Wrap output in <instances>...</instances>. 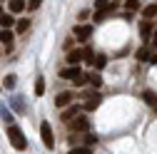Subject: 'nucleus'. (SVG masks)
<instances>
[{
	"mask_svg": "<svg viewBox=\"0 0 157 154\" xmlns=\"http://www.w3.org/2000/svg\"><path fill=\"white\" fill-rule=\"evenodd\" d=\"M8 139H10L13 149H17V152H25V149H28V139H25L23 129L17 127V124H10V127H8Z\"/></svg>",
	"mask_w": 157,
	"mask_h": 154,
	"instance_id": "f257e3e1",
	"label": "nucleus"
},
{
	"mask_svg": "<svg viewBox=\"0 0 157 154\" xmlns=\"http://www.w3.org/2000/svg\"><path fill=\"white\" fill-rule=\"evenodd\" d=\"M100 107V92L97 90H85L82 92V109L85 112H95Z\"/></svg>",
	"mask_w": 157,
	"mask_h": 154,
	"instance_id": "f03ea898",
	"label": "nucleus"
},
{
	"mask_svg": "<svg viewBox=\"0 0 157 154\" xmlns=\"http://www.w3.org/2000/svg\"><path fill=\"white\" fill-rule=\"evenodd\" d=\"M67 124H70V132H77V134H80V132H87V129H90V119L85 117L82 112L77 114V117H72Z\"/></svg>",
	"mask_w": 157,
	"mask_h": 154,
	"instance_id": "7ed1b4c3",
	"label": "nucleus"
},
{
	"mask_svg": "<svg viewBox=\"0 0 157 154\" xmlns=\"http://www.w3.org/2000/svg\"><path fill=\"white\" fill-rule=\"evenodd\" d=\"M40 139H43L45 149H52V147H55V137H52V127H50V122H43V124H40Z\"/></svg>",
	"mask_w": 157,
	"mask_h": 154,
	"instance_id": "20e7f679",
	"label": "nucleus"
},
{
	"mask_svg": "<svg viewBox=\"0 0 157 154\" xmlns=\"http://www.w3.org/2000/svg\"><path fill=\"white\" fill-rule=\"evenodd\" d=\"M13 40H15V32L10 28L0 30V42H3V52H13Z\"/></svg>",
	"mask_w": 157,
	"mask_h": 154,
	"instance_id": "39448f33",
	"label": "nucleus"
},
{
	"mask_svg": "<svg viewBox=\"0 0 157 154\" xmlns=\"http://www.w3.org/2000/svg\"><path fill=\"white\" fill-rule=\"evenodd\" d=\"M90 35H92V25H85L82 23V25H75L72 28V37H75V40H80V42H85Z\"/></svg>",
	"mask_w": 157,
	"mask_h": 154,
	"instance_id": "423d86ee",
	"label": "nucleus"
},
{
	"mask_svg": "<svg viewBox=\"0 0 157 154\" xmlns=\"http://www.w3.org/2000/svg\"><path fill=\"white\" fill-rule=\"evenodd\" d=\"M82 112V107L80 105H67V107H63V112H60V122L65 124V122H70L72 117H77V114Z\"/></svg>",
	"mask_w": 157,
	"mask_h": 154,
	"instance_id": "0eeeda50",
	"label": "nucleus"
},
{
	"mask_svg": "<svg viewBox=\"0 0 157 154\" xmlns=\"http://www.w3.org/2000/svg\"><path fill=\"white\" fill-rule=\"evenodd\" d=\"M82 75V70H80V65H70V67H63L60 70V77H63V80H77V77H80Z\"/></svg>",
	"mask_w": 157,
	"mask_h": 154,
	"instance_id": "6e6552de",
	"label": "nucleus"
},
{
	"mask_svg": "<svg viewBox=\"0 0 157 154\" xmlns=\"http://www.w3.org/2000/svg\"><path fill=\"white\" fill-rule=\"evenodd\" d=\"M85 60V47H75V50H67V62L70 65H80Z\"/></svg>",
	"mask_w": 157,
	"mask_h": 154,
	"instance_id": "1a4fd4ad",
	"label": "nucleus"
},
{
	"mask_svg": "<svg viewBox=\"0 0 157 154\" xmlns=\"http://www.w3.org/2000/svg\"><path fill=\"white\" fill-rule=\"evenodd\" d=\"M55 105L60 107V109H63V107H67V105H72V92H67V90H65V92H60V94L55 97Z\"/></svg>",
	"mask_w": 157,
	"mask_h": 154,
	"instance_id": "9d476101",
	"label": "nucleus"
},
{
	"mask_svg": "<svg viewBox=\"0 0 157 154\" xmlns=\"http://www.w3.org/2000/svg\"><path fill=\"white\" fill-rule=\"evenodd\" d=\"M152 30H155L152 20H140V35H142V40H150V37H152Z\"/></svg>",
	"mask_w": 157,
	"mask_h": 154,
	"instance_id": "9b49d317",
	"label": "nucleus"
},
{
	"mask_svg": "<svg viewBox=\"0 0 157 154\" xmlns=\"http://www.w3.org/2000/svg\"><path fill=\"white\" fill-rule=\"evenodd\" d=\"M140 97H142V102H145L147 107H155V105H157V92H152V90H142Z\"/></svg>",
	"mask_w": 157,
	"mask_h": 154,
	"instance_id": "f8f14e48",
	"label": "nucleus"
},
{
	"mask_svg": "<svg viewBox=\"0 0 157 154\" xmlns=\"http://www.w3.org/2000/svg\"><path fill=\"white\" fill-rule=\"evenodd\" d=\"M8 8H10L13 15H17V13H23L28 5H25V0H8Z\"/></svg>",
	"mask_w": 157,
	"mask_h": 154,
	"instance_id": "ddd939ff",
	"label": "nucleus"
},
{
	"mask_svg": "<svg viewBox=\"0 0 157 154\" xmlns=\"http://www.w3.org/2000/svg\"><path fill=\"white\" fill-rule=\"evenodd\" d=\"M152 17H157V3H152L142 10V20H152Z\"/></svg>",
	"mask_w": 157,
	"mask_h": 154,
	"instance_id": "4468645a",
	"label": "nucleus"
},
{
	"mask_svg": "<svg viewBox=\"0 0 157 154\" xmlns=\"http://www.w3.org/2000/svg\"><path fill=\"white\" fill-rule=\"evenodd\" d=\"M0 25H3V28H13V25H15L13 13H0Z\"/></svg>",
	"mask_w": 157,
	"mask_h": 154,
	"instance_id": "2eb2a0df",
	"label": "nucleus"
},
{
	"mask_svg": "<svg viewBox=\"0 0 157 154\" xmlns=\"http://www.w3.org/2000/svg\"><path fill=\"white\" fill-rule=\"evenodd\" d=\"M135 57H137V60H140V62H145V60L150 62V57H152V52H150V47H145V45H142L140 50L135 52Z\"/></svg>",
	"mask_w": 157,
	"mask_h": 154,
	"instance_id": "dca6fc26",
	"label": "nucleus"
},
{
	"mask_svg": "<svg viewBox=\"0 0 157 154\" xmlns=\"http://www.w3.org/2000/svg\"><path fill=\"white\" fill-rule=\"evenodd\" d=\"M90 62L95 65V70H102V67L107 65V57H105V55H95V57H92Z\"/></svg>",
	"mask_w": 157,
	"mask_h": 154,
	"instance_id": "f3484780",
	"label": "nucleus"
},
{
	"mask_svg": "<svg viewBox=\"0 0 157 154\" xmlns=\"http://www.w3.org/2000/svg\"><path fill=\"white\" fill-rule=\"evenodd\" d=\"M35 94H37V97L45 94V77H37V80H35Z\"/></svg>",
	"mask_w": 157,
	"mask_h": 154,
	"instance_id": "a211bd4d",
	"label": "nucleus"
},
{
	"mask_svg": "<svg viewBox=\"0 0 157 154\" xmlns=\"http://www.w3.org/2000/svg\"><path fill=\"white\" fill-rule=\"evenodd\" d=\"M15 30H17V32H28V30H30V20H28V17L17 20V23H15Z\"/></svg>",
	"mask_w": 157,
	"mask_h": 154,
	"instance_id": "6ab92c4d",
	"label": "nucleus"
},
{
	"mask_svg": "<svg viewBox=\"0 0 157 154\" xmlns=\"http://www.w3.org/2000/svg\"><path fill=\"white\" fill-rule=\"evenodd\" d=\"M87 85H92V87L97 90V87L102 85V80H100V75H97V72H92V75H87Z\"/></svg>",
	"mask_w": 157,
	"mask_h": 154,
	"instance_id": "aec40b11",
	"label": "nucleus"
},
{
	"mask_svg": "<svg viewBox=\"0 0 157 154\" xmlns=\"http://www.w3.org/2000/svg\"><path fill=\"white\" fill-rule=\"evenodd\" d=\"M80 142H82V144H87V147H95V142H97V137H95V134H87V132H85L82 137H80Z\"/></svg>",
	"mask_w": 157,
	"mask_h": 154,
	"instance_id": "412c9836",
	"label": "nucleus"
},
{
	"mask_svg": "<svg viewBox=\"0 0 157 154\" xmlns=\"http://www.w3.org/2000/svg\"><path fill=\"white\" fill-rule=\"evenodd\" d=\"M67 154H92V147H85V144L82 147H72Z\"/></svg>",
	"mask_w": 157,
	"mask_h": 154,
	"instance_id": "4be33fe9",
	"label": "nucleus"
},
{
	"mask_svg": "<svg viewBox=\"0 0 157 154\" xmlns=\"http://www.w3.org/2000/svg\"><path fill=\"white\" fill-rule=\"evenodd\" d=\"M110 5H112L110 0H95V8L97 10H110Z\"/></svg>",
	"mask_w": 157,
	"mask_h": 154,
	"instance_id": "5701e85b",
	"label": "nucleus"
},
{
	"mask_svg": "<svg viewBox=\"0 0 157 154\" xmlns=\"http://www.w3.org/2000/svg\"><path fill=\"white\" fill-rule=\"evenodd\" d=\"M15 85H17V77H15V75H8V77H5V87H8V90H13Z\"/></svg>",
	"mask_w": 157,
	"mask_h": 154,
	"instance_id": "b1692460",
	"label": "nucleus"
},
{
	"mask_svg": "<svg viewBox=\"0 0 157 154\" xmlns=\"http://www.w3.org/2000/svg\"><path fill=\"white\" fill-rule=\"evenodd\" d=\"M125 5H127V10H130V13H135V10H140V0H127Z\"/></svg>",
	"mask_w": 157,
	"mask_h": 154,
	"instance_id": "393cba45",
	"label": "nucleus"
},
{
	"mask_svg": "<svg viewBox=\"0 0 157 154\" xmlns=\"http://www.w3.org/2000/svg\"><path fill=\"white\" fill-rule=\"evenodd\" d=\"M67 142H70V147H77V144H80V137H77V132H72V134H70Z\"/></svg>",
	"mask_w": 157,
	"mask_h": 154,
	"instance_id": "a878e982",
	"label": "nucleus"
},
{
	"mask_svg": "<svg viewBox=\"0 0 157 154\" xmlns=\"http://www.w3.org/2000/svg\"><path fill=\"white\" fill-rule=\"evenodd\" d=\"M72 82H75L77 87H85V85H87V75H80V77H77V80H72Z\"/></svg>",
	"mask_w": 157,
	"mask_h": 154,
	"instance_id": "bb28decb",
	"label": "nucleus"
},
{
	"mask_svg": "<svg viewBox=\"0 0 157 154\" xmlns=\"http://www.w3.org/2000/svg\"><path fill=\"white\" fill-rule=\"evenodd\" d=\"M40 3H43V0H28V10H37Z\"/></svg>",
	"mask_w": 157,
	"mask_h": 154,
	"instance_id": "cd10ccee",
	"label": "nucleus"
},
{
	"mask_svg": "<svg viewBox=\"0 0 157 154\" xmlns=\"http://www.w3.org/2000/svg\"><path fill=\"white\" fill-rule=\"evenodd\" d=\"M105 13H107V10H97V13H95V23H102V20H105Z\"/></svg>",
	"mask_w": 157,
	"mask_h": 154,
	"instance_id": "c85d7f7f",
	"label": "nucleus"
},
{
	"mask_svg": "<svg viewBox=\"0 0 157 154\" xmlns=\"http://www.w3.org/2000/svg\"><path fill=\"white\" fill-rule=\"evenodd\" d=\"M150 45L157 47V30H152V37H150Z\"/></svg>",
	"mask_w": 157,
	"mask_h": 154,
	"instance_id": "c756f323",
	"label": "nucleus"
},
{
	"mask_svg": "<svg viewBox=\"0 0 157 154\" xmlns=\"http://www.w3.org/2000/svg\"><path fill=\"white\" fill-rule=\"evenodd\" d=\"M152 109H155V114H157V105H155V107H152Z\"/></svg>",
	"mask_w": 157,
	"mask_h": 154,
	"instance_id": "7c9ffc66",
	"label": "nucleus"
},
{
	"mask_svg": "<svg viewBox=\"0 0 157 154\" xmlns=\"http://www.w3.org/2000/svg\"><path fill=\"white\" fill-rule=\"evenodd\" d=\"M0 52H3V50H0Z\"/></svg>",
	"mask_w": 157,
	"mask_h": 154,
	"instance_id": "2f4dec72",
	"label": "nucleus"
}]
</instances>
